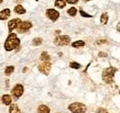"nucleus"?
I'll return each instance as SVG.
<instances>
[{
  "label": "nucleus",
  "instance_id": "f257e3e1",
  "mask_svg": "<svg viewBox=\"0 0 120 113\" xmlns=\"http://www.w3.org/2000/svg\"><path fill=\"white\" fill-rule=\"evenodd\" d=\"M20 44V40L18 38L16 33H9V35L8 36L5 44H4V48L7 52H11L13 50L17 49Z\"/></svg>",
  "mask_w": 120,
  "mask_h": 113
},
{
  "label": "nucleus",
  "instance_id": "f03ea898",
  "mask_svg": "<svg viewBox=\"0 0 120 113\" xmlns=\"http://www.w3.org/2000/svg\"><path fill=\"white\" fill-rule=\"evenodd\" d=\"M116 72V69L115 67L105 68V70L103 71V74H102L103 81L106 84H111L114 80V74H115Z\"/></svg>",
  "mask_w": 120,
  "mask_h": 113
},
{
  "label": "nucleus",
  "instance_id": "7ed1b4c3",
  "mask_svg": "<svg viewBox=\"0 0 120 113\" xmlns=\"http://www.w3.org/2000/svg\"><path fill=\"white\" fill-rule=\"evenodd\" d=\"M68 110L72 113H86L87 107L80 102H74L68 106Z\"/></svg>",
  "mask_w": 120,
  "mask_h": 113
},
{
  "label": "nucleus",
  "instance_id": "20e7f679",
  "mask_svg": "<svg viewBox=\"0 0 120 113\" xmlns=\"http://www.w3.org/2000/svg\"><path fill=\"white\" fill-rule=\"evenodd\" d=\"M23 92H24L23 85H21V84H17L11 89V97L15 100H17V99H19L23 95Z\"/></svg>",
  "mask_w": 120,
  "mask_h": 113
},
{
  "label": "nucleus",
  "instance_id": "39448f33",
  "mask_svg": "<svg viewBox=\"0 0 120 113\" xmlns=\"http://www.w3.org/2000/svg\"><path fill=\"white\" fill-rule=\"evenodd\" d=\"M70 37L68 36V35H61V36H57L55 41H54V43L55 45L56 46H64V45H68L70 43Z\"/></svg>",
  "mask_w": 120,
  "mask_h": 113
},
{
  "label": "nucleus",
  "instance_id": "423d86ee",
  "mask_svg": "<svg viewBox=\"0 0 120 113\" xmlns=\"http://www.w3.org/2000/svg\"><path fill=\"white\" fill-rule=\"evenodd\" d=\"M38 70L42 74H44L45 75H48L50 71H51V63L50 62H42L38 65Z\"/></svg>",
  "mask_w": 120,
  "mask_h": 113
},
{
  "label": "nucleus",
  "instance_id": "0eeeda50",
  "mask_svg": "<svg viewBox=\"0 0 120 113\" xmlns=\"http://www.w3.org/2000/svg\"><path fill=\"white\" fill-rule=\"evenodd\" d=\"M31 27H32V24L30 21H21L17 28V31L19 33H24L28 31Z\"/></svg>",
  "mask_w": 120,
  "mask_h": 113
},
{
  "label": "nucleus",
  "instance_id": "6e6552de",
  "mask_svg": "<svg viewBox=\"0 0 120 113\" xmlns=\"http://www.w3.org/2000/svg\"><path fill=\"white\" fill-rule=\"evenodd\" d=\"M46 16L47 18L52 21H56L59 18V12L54 8H49L46 10Z\"/></svg>",
  "mask_w": 120,
  "mask_h": 113
},
{
  "label": "nucleus",
  "instance_id": "1a4fd4ad",
  "mask_svg": "<svg viewBox=\"0 0 120 113\" xmlns=\"http://www.w3.org/2000/svg\"><path fill=\"white\" fill-rule=\"evenodd\" d=\"M21 22L20 18H13L11 20L8 21V31L9 33H11L14 29L18 28V26L19 25V23Z\"/></svg>",
  "mask_w": 120,
  "mask_h": 113
},
{
  "label": "nucleus",
  "instance_id": "9d476101",
  "mask_svg": "<svg viewBox=\"0 0 120 113\" xmlns=\"http://www.w3.org/2000/svg\"><path fill=\"white\" fill-rule=\"evenodd\" d=\"M11 15V11L9 8H5L0 11V20H7Z\"/></svg>",
  "mask_w": 120,
  "mask_h": 113
},
{
  "label": "nucleus",
  "instance_id": "9b49d317",
  "mask_svg": "<svg viewBox=\"0 0 120 113\" xmlns=\"http://www.w3.org/2000/svg\"><path fill=\"white\" fill-rule=\"evenodd\" d=\"M1 102L6 106H9L10 104H12V97L8 94L3 95L1 97Z\"/></svg>",
  "mask_w": 120,
  "mask_h": 113
},
{
  "label": "nucleus",
  "instance_id": "f8f14e48",
  "mask_svg": "<svg viewBox=\"0 0 120 113\" xmlns=\"http://www.w3.org/2000/svg\"><path fill=\"white\" fill-rule=\"evenodd\" d=\"M8 112L9 113H20V109L18 107L17 104H10L8 108Z\"/></svg>",
  "mask_w": 120,
  "mask_h": 113
},
{
  "label": "nucleus",
  "instance_id": "ddd939ff",
  "mask_svg": "<svg viewBox=\"0 0 120 113\" xmlns=\"http://www.w3.org/2000/svg\"><path fill=\"white\" fill-rule=\"evenodd\" d=\"M14 12L17 13V14L22 15L26 13V10H25V8L21 5H17L15 7H14Z\"/></svg>",
  "mask_w": 120,
  "mask_h": 113
},
{
  "label": "nucleus",
  "instance_id": "4468645a",
  "mask_svg": "<svg viewBox=\"0 0 120 113\" xmlns=\"http://www.w3.org/2000/svg\"><path fill=\"white\" fill-rule=\"evenodd\" d=\"M37 113H50V109L46 105H40L37 109Z\"/></svg>",
  "mask_w": 120,
  "mask_h": 113
},
{
  "label": "nucleus",
  "instance_id": "2eb2a0df",
  "mask_svg": "<svg viewBox=\"0 0 120 113\" xmlns=\"http://www.w3.org/2000/svg\"><path fill=\"white\" fill-rule=\"evenodd\" d=\"M40 60L42 62H50L51 58H50V55L48 54L47 52H43L42 54H41V56H40Z\"/></svg>",
  "mask_w": 120,
  "mask_h": 113
},
{
  "label": "nucleus",
  "instance_id": "dca6fc26",
  "mask_svg": "<svg viewBox=\"0 0 120 113\" xmlns=\"http://www.w3.org/2000/svg\"><path fill=\"white\" fill-rule=\"evenodd\" d=\"M66 1L65 0H56L55 2V6L58 8H64L66 7Z\"/></svg>",
  "mask_w": 120,
  "mask_h": 113
},
{
  "label": "nucleus",
  "instance_id": "f3484780",
  "mask_svg": "<svg viewBox=\"0 0 120 113\" xmlns=\"http://www.w3.org/2000/svg\"><path fill=\"white\" fill-rule=\"evenodd\" d=\"M14 70H15V67H14L13 65H8V66H7L6 69H5V74L8 76V75H10V74H13Z\"/></svg>",
  "mask_w": 120,
  "mask_h": 113
},
{
  "label": "nucleus",
  "instance_id": "a211bd4d",
  "mask_svg": "<svg viewBox=\"0 0 120 113\" xmlns=\"http://www.w3.org/2000/svg\"><path fill=\"white\" fill-rule=\"evenodd\" d=\"M108 18H109L108 14H107L106 12L103 13V14L101 15V23H102L103 25H106L107 22H108Z\"/></svg>",
  "mask_w": 120,
  "mask_h": 113
},
{
  "label": "nucleus",
  "instance_id": "6ab92c4d",
  "mask_svg": "<svg viewBox=\"0 0 120 113\" xmlns=\"http://www.w3.org/2000/svg\"><path fill=\"white\" fill-rule=\"evenodd\" d=\"M71 45L74 48H81V47H84L85 46V42L83 41H76L74 42H72Z\"/></svg>",
  "mask_w": 120,
  "mask_h": 113
},
{
  "label": "nucleus",
  "instance_id": "aec40b11",
  "mask_svg": "<svg viewBox=\"0 0 120 113\" xmlns=\"http://www.w3.org/2000/svg\"><path fill=\"white\" fill-rule=\"evenodd\" d=\"M31 43L34 46H39V45H41L43 43V39L42 38H34L32 40V42Z\"/></svg>",
  "mask_w": 120,
  "mask_h": 113
},
{
  "label": "nucleus",
  "instance_id": "412c9836",
  "mask_svg": "<svg viewBox=\"0 0 120 113\" xmlns=\"http://www.w3.org/2000/svg\"><path fill=\"white\" fill-rule=\"evenodd\" d=\"M80 66H81V65H80L79 63H77V62H71V63L69 64V67L72 68V69H79Z\"/></svg>",
  "mask_w": 120,
  "mask_h": 113
},
{
  "label": "nucleus",
  "instance_id": "4be33fe9",
  "mask_svg": "<svg viewBox=\"0 0 120 113\" xmlns=\"http://www.w3.org/2000/svg\"><path fill=\"white\" fill-rule=\"evenodd\" d=\"M68 14L71 17H75L76 14H77V8L75 7H70L68 10Z\"/></svg>",
  "mask_w": 120,
  "mask_h": 113
},
{
  "label": "nucleus",
  "instance_id": "5701e85b",
  "mask_svg": "<svg viewBox=\"0 0 120 113\" xmlns=\"http://www.w3.org/2000/svg\"><path fill=\"white\" fill-rule=\"evenodd\" d=\"M79 14L81 15V17H84V18H92V16L90 14H88V13H86V12H84L83 10H79Z\"/></svg>",
  "mask_w": 120,
  "mask_h": 113
},
{
  "label": "nucleus",
  "instance_id": "b1692460",
  "mask_svg": "<svg viewBox=\"0 0 120 113\" xmlns=\"http://www.w3.org/2000/svg\"><path fill=\"white\" fill-rule=\"evenodd\" d=\"M96 112L97 113H109L105 109H104V108H99V109H97Z\"/></svg>",
  "mask_w": 120,
  "mask_h": 113
},
{
  "label": "nucleus",
  "instance_id": "393cba45",
  "mask_svg": "<svg viewBox=\"0 0 120 113\" xmlns=\"http://www.w3.org/2000/svg\"><path fill=\"white\" fill-rule=\"evenodd\" d=\"M67 3L68 4H71V5H74V4H77L79 2V0H66Z\"/></svg>",
  "mask_w": 120,
  "mask_h": 113
},
{
  "label": "nucleus",
  "instance_id": "a878e982",
  "mask_svg": "<svg viewBox=\"0 0 120 113\" xmlns=\"http://www.w3.org/2000/svg\"><path fill=\"white\" fill-rule=\"evenodd\" d=\"M99 56L100 57H106L107 56V54H106L105 53H102V52H101V53H99Z\"/></svg>",
  "mask_w": 120,
  "mask_h": 113
},
{
  "label": "nucleus",
  "instance_id": "bb28decb",
  "mask_svg": "<svg viewBox=\"0 0 120 113\" xmlns=\"http://www.w3.org/2000/svg\"><path fill=\"white\" fill-rule=\"evenodd\" d=\"M116 29H117V30H118V31L120 32V22L118 23V24H117V26H116Z\"/></svg>",
  "mask_w": 120,
  "mask_h": 113
},
{
  "label": "nucleus",
  "instance_id": "cd10ccee",
  "mask_svg": "<svg viewBox=\"0 0 120 113\" xmlns=\"http://www.w3.org/2000/svg\"><path fill=\"white\" fill-rule=\"evenodd\" d=\"M27 71H28V67H24L23 70H22V72H23V73H26Z\"/></svg>",
  "mask_w": 120,
  "mask_h": 113
},
{
  "label": "nucleus",
  "instance_id": "c85d7f7f",
  "mask_svg": "<svg viewBox=\"0 0 120 113\" xmlns=\"http://www.w3.org/2000/svg\"><path fill=\"white\" fill-rule=\"evenodd\" d=\"M13 1H14V2H16V3H20L22 0H13Z\"/></svg>",
  "mask_w": 120,
  "mask_h": 113
},
{
  "label": "nucleus",
  "instance_id": "c756f323",
  "mask_svg": "<svg viewBox=\"0 0 120 113\" xmlns=\"http://www.w3.org/2000/svg\"><path fill=\"white\" fill-rule=\"evenodd\" d=\"M56 34H59V33H60V30H56Z\"/></svg>",
  "mask_w": 120,
  "mask_h": 113
},
{
  "label": "nucleus",
  "instance_id": "7c9ffc66",
  "mask_svg": "<svg viewBox=\"0 0 120 113\" xmlns=\"http://www.w3.org/2000/svg\"><path fill=\"white\" fill-rule=\"evenodd\" d=\"M84 2H88V1H90V0H83Z\"/></svg>",
  "mask_w": 120,
  "mask_h": 113
},
{
  "label": "nucleus",
  "instance_id": "2f4dec72",
  "mask_svg": "<svg viewBox=\"0 0 120 113\" xmlns=\"http://www.w3.org/2000/svg\"><path fill=\"white\" fill-rule=\"evenodd\" d=\"M3 1H4V0H0V4H1V3L3 2Z\"/></svg>",
  "mask_w": 120,
  "mask_h": 113
},
{
  "label": "nucleus",
  "instance_id": "473e14b6",
  "mask_svg": "<svg viewBox=\"0 0 120 113\" xmlns=\"http://www.w3.org/2000/svg\"><path fill=\"white\" fill-rule=\"evenodd\" d=\"M35 1H38V0H35Z\"/></svg>",
  "mask_w": 120,
  "mask_h": 113
},
{
  "label": "nucleus",
  "instance_id": "72a5a7b5",
  "mask_svg": "<svg viewBox=\"0 0 120 113\" xmlns=\"http://www.w3.org/2000/svg\"><path fill=\"white\" fill-rule=\"evenodd\" d=\"M57 113H59V112H57Z\"/></svg>",
  "mask_w": 120,
  "mask_h": 113
}]
</instances>
